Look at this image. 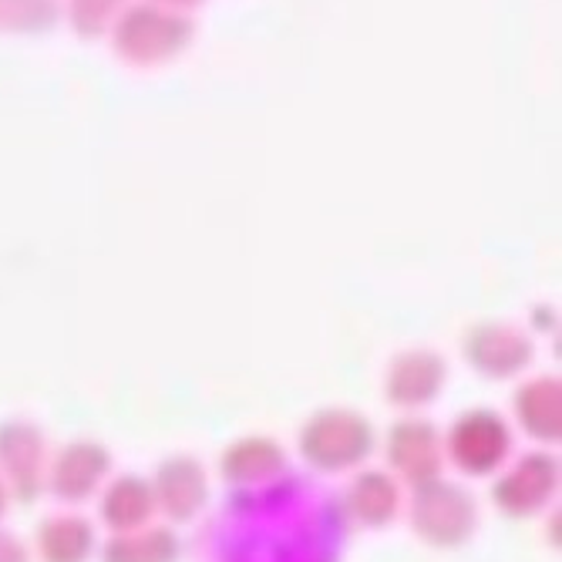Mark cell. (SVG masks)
<instances>
[{
  "mask_svg": "<svg viewBox=\"0 0 562 562\" xmlns=\"http://www.w3.org/2000/svg\"><path fill=\"white\" fill-rule=\"evenodd\" d=\"M374 448V428L353 412H321L300 431V454L317 472H347Z\"/></svg>",
  "mask_w": 562,
  "mask_h": 562,
  "instance_id": "7a4b0ae2",
  "label": "cell"
},
{
  "mask_svg": "<svg viewBox=\"0 0 562 562\" xmlns=\"http://www.w3.org/2000/svg\"><path fill=\"white\" fill-rule=\"evenodd\" d=\"M555 485H559V462L546 451H532V454H522L519 462L495 482L492 502L505 516H532L555 495Z\"/></svg>",
  "mask_w": 562,
  "mask_h": 562,
  "instance_id": "5b68a950",
  "label": "cell"
},
{
  "mask_svg": "<svg viewBox=\"0 0 562 562\" xmlns=\"http://www.w3.org/2000/svg\"><path fill=\"white\" fill-rule=\"evenodd\" d=\"M109 469L112 458L98 441H71L68 448H61L55 465H50L47 485L61 502H85L105 482Z\"/></svg>",
  "mask_w": 562,
  "mask_h": 562,
  "instance_id": "ba28073f",
  "label": "cell"
},
{
  "mask_svg": "<svg viewBox=\"0 0 562 562\" xmlns=\"http://www.w3.org/2000/svg\"><path fill=\"white\" fill-rule=\"evenodd\" d=\"M148 485L156 495V508H162L172 522H189L206 505V472L189 454H176L162 462Z\"/></svg>",
  "mask_w": 562,
  "mask_h": 562,
  "instance_id": "9c48e42d",
  "label": "cell"
},
{
  "mask_svg": "<svg viewBox=\"0 0 562 562\" xmlns=\"http://www.w3.org/2000/svg\"><path fill=\"white\" fill-rule=\"evenodd\" d=\"M0 479L21 502L41 495L44 485V438L34 425H0Z\"/></svg>",
  "mask_w": 562,
  "mask_h": 562,
  "instance_id": "8992f818",
  "label": "cell"
},
{
  "mask_svg": "<svg viewBox=\"0 0 562 562\" xmlns=\"http://www.w3.org/2000/svg\"><path fill=\"white\" fill-rule=\"evenodd\" d=\"M37 552L44 562H85L94 552V526L71 513L50 516L37 529Z\"/></svg>",
  "mask_w": 562,
  "mask_h": 562,
  "instance_id": "4fadbf2b",
  "label": "cell"
},
{
  "mask_svg": "<svg viewBox=\"0 0 562 562\" xmlns=\"http://www.w3.org/2000/svg\"><path fill=\"white\" fill-rule=\"evenodd\" d=\"M397 505H401V492H397L394 475H387V472H361L347 485V495H344L340 508L361 526L381 529V526L394 522Z\"/></svg>",
  "mask_w": 562,
  "mask_h": 562,
  "instance_id": "8fae6325",
  "label": "cell"
},
{
  "mask_svg": "<svg viewBox=\"0 0 562 562\" xmlns=\"http://www.w3.org/2000/svg\"><path fill=\"white\" fill-rule=\"evenodd\" d=\"M344 508L317 482L280 475L236 488L210 522L206 562H337Z\"/></svg>",
  "mask_w": 562,
  "mask_h": 562,
  "instance_id": "6da1fadb",
  "label": "cell"
},
{
  "mask_svg": "<svg viewBox=\"0 0 562 562\" xmlns=\"http://www.w3.org/2000/svg\"><path fill=\"white\" fill-rule=\"evenodd\" d=\"M387 462L412 485H425L441 475L445 448L441 435L428 422H397L387 435Z\"/></svg>",
  "mask_w": 562,
  "mask_h": 562,
  "instance_id": "52a82bcc",
  "label": "cell"
},
{
  "mask_svg": "<svg viewBox=\"0 0 562 562\" xmlns=\"http://www.w3.org/2000/svg\"><path fill=\"white\" fill-rule=\"evenodd\" d=\"M220 472L233 488H252L280 479L286 472V454L270 438H243L223 451Z\"/></svg>",
  "mask_w": 562,
  "mask_h": 562,
  "instance_id": "30bf717a",
  "label": "cell"
},
{
  "mask_svg": "<svg viewBox=\"0 0 562 562\" xmlns=\"http://www.w3.org/2000/svg\"><path fill=\"white\" fill-rule=\"evenodd\" d=\"M0 562H27V549L21 546L18 536L0 532Z\"/></svg>",
  "mask_w": 562,
  "mask_h": 562,
  "instance_id": "e0dca14e",
  "label": "cell"
},
{
  "mask_svg": "<svg viewBox=\"0 0 562 562\" xmlns=\"http://www.w3.org/2000/svg\"><path fill=\"white\" fill-rule=\"evenodd\" d=\"M151 513H156V495L151 485L138 475H122L109 485L105 498H101V519L112 532H132L148 526Z\"/></svg>",
  "mask_w": 562,
  "mask_h": 562,
  "instance_id": "7c38bea8",
  "label": "cell"
},
{
  "mask_svg": "<svg viewBox=\"0 0 562 562\" xmlns=\"http://www.w3.org/2000/svg\"><path fill=\"white\" fill-rule=\"evenodd\" d=\"M105 562H176L179 536L166 526H142L132 532H115L101 549Z\"/></svg>",
  "mask_w": 562,
  "mask_h": 562,
  "instance_id": "5bb4252c",
  "label": "cell"
},
{
  "mask_svg": "<svg viewBox=\"0 0 562 562\" xmlns=\"http://www.w3.org/2000/svg\"><path fill=\"white\" fill-rule=\"evenodd\" d=\"M438 378H441V368H435L431 361H407V364H401L394 371L387 394L401 407H418V404H425V401L435 397V391L441 384Z\"/></svg>",
  "mask_w": 562,
  "mask_h": 562,
  "instance_id": "2e32d148",
  "label": "cell"
},
{
  "mask_svg": "<svg viewBox=\"0 0 562 562\" xmlns=\"http://www.w3.org/2000/svg\"><path fill=\"white\" fill-rule=\"evenodd\" d=\"M516 412L529 438L536 441H559V384L555 381H536L516 397Z\"/></svg>",
  "mask_w": 562,
  "mask_h": 562,
  "instance_id": "9a60e30c",
  "label": "cell"
},
{
  "mask_svg": "<svg viewBox=\"0 0 562 562\" xmlns=\"http://www.w3.org/2000/svg\"><path fill=\"white\" fill-rule=\"evenodd\" d=\"M441 448L458 472L482 479L492 475L498 465H505L508 451H513V431L492 412H472L451 425Z\"/></svg>",
  "mask_w": 562,
  "mask_h": 562,
  "instance_id": "277c9868",
  "label": "cell"
},
{
  "mask_svg": "<svg viewBox=\"0 0 562 562\" xmlns=\"http://www.w3.org/2000/svg\"><path fill=\"white\" fill-rule=\"evenodd\" d=\"M8 502H11V492H8L4 479H0V519H4V513H8Z\"/></svg>",
  "mask_w": 562,
  "mask_h": 562,
  "instance_id": "ac0fdd59",
  "label": "cell"
},
{
  "mask_svg": "<svg viewBox=\"0 0 562 562\" xmlns=\"http://www.w3.org/2000/svg\"><path fill=\"white\" fill-rule=\"evenodd\" d=\"M475 498L454 482L431 479L415 485L412 498V526L431 546H462L475 532Z\"/></svg>",
  "mask_w": 562,
  "mask_h": 562,
  "instance_id": "3957f363",
  "label": "cell"
}]
</instances>
